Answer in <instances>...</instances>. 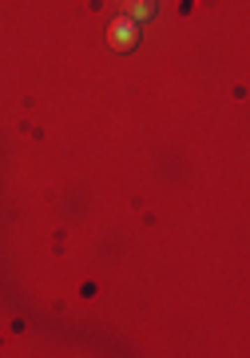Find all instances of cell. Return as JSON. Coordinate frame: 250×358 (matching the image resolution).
<instances>
[{
	"mask_svg": "<svg viewBox=\"0 0 250 358\" xmlns=\"http://www.w3.org/2000/svg\"><path fill=\"white\" fill-rule=\"evenodd\" d=\"M108 44H112L115 52H131L139 44V24L131 16H115L112 24H108Z\"/></svg>",
	"mask_w": 250,
	"mask_h": 358,
	"instance_id": "1",
	"label": "cell"
},
{
	"mask_svg": "<svg viewBox=\"0 0 250 358\" xmlns=\"http://www.w3.org/2000/svg\"><path fill=\"white\" fill-rule=\"evenodd\" d=\"M119 8H124V16H131L139 24V20H151L159 4H155V0H119Z\"/></svg>",
	"mask_w": 250,
	"mask_h": 358,
	"instance_id": "2",
	"label": "cell"
}]
</instances>
